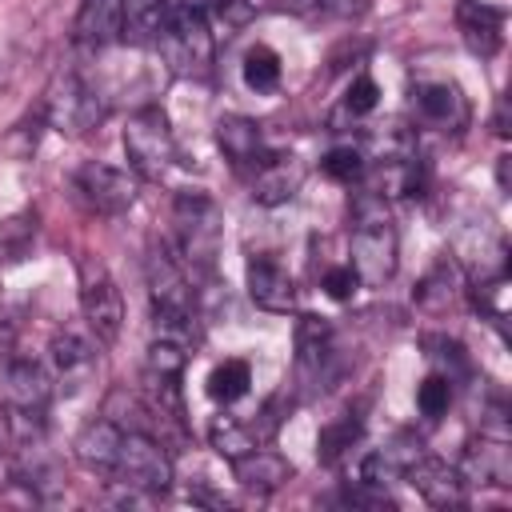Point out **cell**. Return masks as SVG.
<instances>
[{
	"instance_id": "obj_1",
	"label": "cell",
	"mask_w": 512,
	"mask_h": 512,
	"mask_svg": "<svg viewBox=\"0 0 512 512\" xmlns=\"http://www.w3.org/2000/svg\"><path fill=\"white\" fill-rule=\"evenodd\" d=\"M396 228L388 220V208L376 192H360L356 208H352V272L360 284L368 288H384L396 276Z\"/></svg>"
},
{
	"instance_id": "obj_2",
	"label": "cell",
	"mask_w": 512,
	"mask_h": 512,
	"mask_svg": "<svg viewBox=\"0 0 512 512\" xmlns=\"http://www.w3.org/2000/svg\"><path fill=\"white\" fill-rule=\"evenodd\" d=\"M160 56L164 64L184 76V80H204L212 72V28H208V12L200 8H168V24L160 32Z\"/></svg>"
},
{
	"instance_id": "obj_3",
	"label": "cell",
	"mask_w": 512,
	"mask_h": 512,
	"mask_svg": "<svg viewBox=\"0 0 512 512\" xmlns=\"http://www.w3.org/2000/svg\"><path fill=\"white\" fill-rule=\"evenodd\" d=\"M172 224H176V248L184 256V264L212 272L216 256H220V236H224L216 200L208 192H180L172 200Z\"/></svg>"
},
{
	"instance_id": "obj_4",
	"label": "cell",
	"mask_w": 512,
	"mask_h": 512,
	"mask_svg": "<svg viewBox=\"0 0 512 512\" xmlns=\"http://www.w3.org/2000/svg\"><path fill=\"white\" fill-rule=\"evenodd\" d=\"M76 280H80V312L88 320V332L104 348L116 344L120 328H124V300H120V288H116L108 264L100 256H92V252H80Z\"/></svg>"
},
{
	"instance_id": "obj_5",
	"label": "cell",
	"mask_w": 512,
	"mask_h": 512,
	"mask_svg": "<svg viewBox=\"0 0 512 512\" xmlns=\"http://www.w3.org/2000/svg\"><path fill=\"white\" fill-rule=\"evenodd\" d=\"M124 156H128V168L136 176H144V180H160L176 164V136H172L168 116L156 104L136 108L128 116V124H124Z\"/></svg>"
},
{
	"instance_id": "obj_6",
	"label": "cell",
	"mask_w": 512,
	"mask_h": 512,
	"mask_svg": "<svg viewBox=\"0 0 512 512\" xmlns=\"http://www.w3.org/2000/svg\"><path fill=\"white\" fill-rule=\"evenodd\" d=\"M112 476H116V484H128L136 492L164 496L172 488V456H168V448L156 436H148V432H124Z\"/></svg>"
},
{
	"instance_id": "obj_7",
	"label": "cell",
	"mask_w": 512,
	"mask_h": 512,
	"mask_svg": "<svg viewBox=\"0 0 512 512\" xmlns=\"http://www.w3.org/2000/svg\"><path fill=\"white\" fill-rule=\"evenodd\" d=\"M44 112H48V124L56 132H64V136H84V132H92L104 120L100 96L76 72L56 76V84H52V92L44 100Z\"/></svg>"
},
{
	"instance_id": "obj_8",
	"label": "cell",
	"mask_w": 512,
	"mask_h": 512,
	"mask_svg": "<svg viewBox=\"0 0 512 512\" xmlns=\"http://www.w3.org/2000/svg\"><path fill=\"white\" fill-rule=\"evenodd\" d=\"M76 192L100 216H124L136 204V180L108 160H84L76 168Z\"/></svg>"
},
{
	"instance_id": "obj_9",
	"label": "cell",
	"mask_w": 512,
	"mask_h": 512,
	"mask_svg": "<svg viewBox=\"0 0 512 512\" xmlns=\"http://www.w3.org/2000/svg\"><path fill=\"white\" fill-rule=\"evenodd\" d=\"M144 280H148V296H152V312H196V288L184 272V264H176V256L164 244H152L144 256Z\"/></svg>"
},
{
	"instance_id": "obj_10",
	"label": "cell",
	"mask_w": 512,
	"mask_h": 512,
	"mask_svg": "<svg viewBox=\"0 0 512 512\" xmlns=\"http://www.w3.org/2000/svg\"><path fill=\"white\" fill-rule=\"evenodd\" d=\"M336 376V352H332V324L324 316H300L296 320V380L312 392H324Z\"/></svg>"
},
{
	"instance_id": "obj_11",
	"label": "cell",
	"mask_w": 512,
	"mask_h": 512,
	"mask_svg": "<svg viewBox=\"0 0 512 512\" xmlns=\"http://www.w3.org/2000/svg\"><path fill=\"white\" fill-rule=\"evenodd\" d=\"M48 364H52V384L60 396H80L92 376H96V348L76 336V332H56L48 344Z\"/></svg>"
},
{
	"instance_id": "obj_12",
	"label": "cell",
	"mask_w": 512,
	"mask_h": 512,
	"mask_svg": "<svg viewBox=\"0 0 512 512\" xmlns=\"http://www.w3.org/2000/svg\"><path fill=\"white\" fill-rule=\"evenodd\" d=\"M412 112L424 128L436 132H464L468 124V100L452 80H420L412 88Z\"/></svg>"
},
{
	"instance_id": "obj_13",
	"label": "cell",
	"mask_w": 512,
	"mask_h": 512,
	"mask_svg": "<svg viewBox=\"0 0 512 512\" xmlns=\"http://www.w3.org/2000/svg\"><path fill=\"white\" fill-rule=\"evenodd\" d=\"M300 184H304V160L296 152H264L252 164L248 192L256 204L276 208V204H288L300 192Z\"/></svg>"
},
{
	"instance_id": "obj_14",
	"label": "cell",
	"mask_w": 512,
	"mask_h": 512,
	"mask_svg": "<svg viewBox=\"0 0 512 512\" xmlns=\"http://www.w3.org/2000/svg\"><path fill=\"white\" fill-rule=\"evenodd\" d=\"M244 284H248V296L256 308L264 312H276V316H288L296 312V284L288 276V268L272 256H252L248 268H244Z\"/></svg>"
},
{
	"instance_id": "obj_15",
	"label": "cell",
	"mask_w": 512,
	"mask_h": 512,
	"mask_svg": "<svg viewBox=\"0 0 512 512\" xmlns=\"http://www.w3.org/2000/svg\"><path fill=\"white\" fill-rule=\"evenodd\" d=\"M52 392H56L52 372H48L40 360H28V356L8 360V368H4V408L48 412Z\"/></svg>"
},
{
	"instance_id": "obj_16",
	"label": "cell",
	"mask_w": 512,
	"mask_h": 512,
	"mask_svg": "<svg viewBox=\"0 0 512 512\" xmlns=\"http://www.w3.org/2000/svg\"><path fill=\"white\" fill-rule=\"evenodd\" d=\"M456 28H460L464 48L472 56L488 60L504 44V8L484 4V0H460L456 4Z\"/></svg>"
},
{
	"instance_id": "obj_17",
	"label": "cell",
	"mask_w": 512,
	"mask_h": 512,
	"mask_svg": "<svg viewBox=\"0 0 512 512\" xmlns=\"http://www.w3.org/2000/svg\"><path fill=\"white\" fill-rule=\"evenodd\" d=\"M460 476H464V484H500V488H508L512 484V448H508V436L480 432V440H472L464 448Z\"/></svg>"
},
{
	"instance_id": "obj_18",
	"label": "cell",
	"mask_w": 512,
	"mask_h": 512,
	"mask_svg": "<svg viewBox=\"0 0 512 512\" xmlns=\"http://www.w3.org/2000/svg\"><path fill=\"white\" fill-rule=\"evenodd\" d=\"M420 456H424V440H420L416 432H396L388 444H380L376 452L364 456V464H360V480L388 488L392 480H404L408 468H412Z\"/></svg>"
},
{
	"instance_id": "obj_19",
	"label": "cell",
	"mask_w": 512,
	"mask_h": 512,
	"mask_svg": "<svg viewBox=\"0 0 512 512\" xmlns=\"http://www.w3.org/2000/svg\"><path fill=\"white\" fill-rule=\"evenodd\" d=\"M432 508H460L464 504V476H460V468L456 464H448V460H436V456H420L412 468H408V476H404Z\"/></svg>"
},
{
	"instance_id": "obj_20",
	"label": "cell",
	"mask_w": 512,
	"mask_h": 512,
	"mask_svg": "<svg viewBox=\"0 0 512 512\" xmlns=\"http://www.w3.org/2000/svg\"><path fill=\"white\" fill-rule=\"evenodd\" d=\"M120 440H124V432H120L108 416H100V420H88V424L76 432L72 452H76L80 468H88V472H96V476H112L116 456H120Z\"/></svg>"
},
{
	"instance_id": "obj_21",
	"label": "cell",
	"mask_w": 512,
	"mask_h": 512,
	"mask_svg": "<svg viewBox=\"0 0 512 512\" xmlns=\"http://www.w3.org/2000/svg\"><path fill=\"white\" fill-rule=\"evenodd\" d=\"M120 8L124 0H84L72 24L80 48H108L120 40Z\"/></svg>"
},
{
	"instance_id": "obj_22",
	"label": "cell",
	"mask_w": 512,
	"mask_h": 512,
	"mask_svg": "<svg viewBox=\"0 0 512 512\" xmlns=\"http://www.w3.org/2000/svg\"><path fill=\"white\" fill-rule=\"evenodd\" d=\"M216 148L236 164V168H252L264 156V132L256 120L248 116H220L216 120Z\"/></svg>"
},
{
	"instance_id": "obj_23",
	"label": "cell",
	"mask_w": 512,
	"mask_h": 512,
	"mask_svg": "<svg viewBox=\"0 0 512 512\" xmlns=\"http://www.w3.org/2000/svg\"><path fill=\"white\" fill-rule=\"evenodd\" d=\"M168 24V0H124L120 8V40L132 48H156Z\"/></svg>"
},
{
	"instance_id": "obj_24",
	"label": "cell",
	"mask_w": 512,
	"mask_h": 512,
	"mask_svg": "<svg viewBox=\"0 0 512 512\" xmlns=\"http://www.w3.org/2000/svg\"><path fill=\"white\" fill-rule=\"evenodd\" d=\"M232 476H236V484L248 488V492H276L280 484L292 480V464H288L280 452L252 448L248 456L232 460Z\"/></svg>"
},
{
	"instance_id": "obj_25",
	"label": "cell",
	"mask_w": 512,
	"mask_h": 512,
	"mask_svg": "<svg viewBox=\"0 0 512 512\" xmlns=\"http://www.w3.org/2000/svg\"><path fill=\"white\" fill-rule=\"evenodd\" d=\"M460 292H464V276H460V264L456 260H440L420 284H416V308L420 312H428V316H440V312H448L456 300H460Z\"/></svg>"
},
{
	"instance_id": "obj_26",
	"label": "cell",
	"mask_w": 512,
	"mask_h": 512,
	"mask_svg": "<svg viewBox=\"0 0 512 512\" xmlns=\"http://www.w3.org/2000/svg\"><path fill=\"white\" fill-rule=\"evenodd\" d=\"M208 444L216 448V456H224V460L232 464V460L248 456L252 448H260V436H256L252 420H240V416L220 412V416H212V424H208Z\"/></svg>"
},
{
	"instance_id": "obj_27",
	"label": "cell",
	"mask_w": 512,
	"mask_h": 512,
	"mask_svg": "<svg viewBox=\"0 0 512 512\" xmlns=\"http://www.w3.org/2000/svg\"><path fill=\"white\" fill-rule=\"evenodd\" d=\"M104 416H108L120 432H148V436H156V412H152V404H148L140 392L112 388L108 400H104Z\"/></svg>"
},
{
	"instance_id": "obj_28",
	"label": "cell",
	"mask_w": 512,
	"mask_h": 512,
	"mask_svg": "<svg viewBox=\"0 0 512 512\" xmlns=\"http://www.w3.org/2000/svg\"><path fill=\"white\" fill-rule=\"evenodd\" d=\"M360 432H364V416H360V412L336 416L332 424L320 428V436H316V456H320L324 464H336V460L360 440Z\"/></svg>"
},
{
	"instance_id": "obj_29",
	"label": "cell",
	"mask_w": 512,
	"mask_h": 512,
	"mask_svg": "<svg viewBox=\"0 0 512 512\" xmlns=\"http://www.w3.org/2000/svg\"><path fill=\"white\" fill-rule=\"evenodd\" d=\"M424 352L432 360V372L448 376L452 384H460V380L472 376V360H468V352H464L460 340H452V336H424Z\"/></svg>"
},
{
	"instance_id": "obj_30",
	"label": "cell",
	"mask_w": 512,
	"mask_h": 512,
	"mask_svg": "<svg viewBox=\"0 0 512 512\" xmlns=\"http://www.w3.org/2000/svg\"><path fill=\"white\" fill-rule=\"evenodd\" d=\"M248 384H252V368H248V360H240V356L220 360V364L208 372V396H212L216 404H236V400L248 392Z\"/></svg>"
},
{
	"instance_id": "obj_31",
	"label": "cell",
	"mask_w": 512,
	"mask_h": 512,
	"mask_svg": "<svg viewBox=\"0 0 512 512\" xmlns=\"http://www.w3.org/2000/svg\"><path fill=\"white\" fill-rule=\"evenodd\" d=\"M240 76H244V84H248L256 96L276 92V88H280V56H276L268 44H256V48L244 52Z\"/></svg>"
},
{
	"instance_id": "obj_32",
	"label": "cell",
	"mask_w": 512,
	"mask_h": 512,
	"mask_svg": "<svg viewBox=\"0 0 512 512\" xmlns=\"http://www.w3.org/2000/svg\"><path fill=\"white\" fill-rule=\"evenodd\" d=\"M320 168H324L332 180H340V184H356V180L368 176V156H364L356 144H336V148L324 152Z\"/></svg>"
},
{
	"instance_id": "obj_33",
	"label": "cell",
	"mask_w": 512,
	"mask_h": 512,
	"mask_svg": "<svg viewBox=\"0 0 512 512\" xmlns=\"http://www.w3.org/2000/svg\"><path fill=\"white\" fill-rule=\"evenodd\" d=\"M452 380L448 376H440V372H428L424 380H420V388H416V408H420V416H428V420H440L444 412H448V404H452Z\"/></svg>"
},
{
	"instance_id": "obj_34",
	"label": "cell",
	"mask_w": 512,
	"mask_h": 512,
	"mask_svg": "<svg viewBox=\"0 0 512 512\" xmlns=\"http://www.w3.org/2000/svg\"><path fill=\"white\" fill-rule=\"evenodd\" d=\"M376 104H380V84H376L368 72H360V76L348 84L344 100H340V116H352V120H360V116H368Z\"/></svg>"
},
{
	"instance_id": "obj_35",
	"label": "cell",
	"mask_w": 512,
	"mask_h": 512,
	"mask_svg": "<svg viewBox=\"0 0 512 512\" xmlns=\"http://www.w3.org/2000/svg\"><path fill=\"white\" fill-rule=\"evenodd\" d=\"M36 236V216H12L0 228V260H20Z\"/></svg>"
},
{
	"instance_id": "obj_36",
	"label": "cell",
	"mask_w": 512,
	"mask_h": 512,
	"mask_svg": "<svg viewBox=\"0 0 512 512\" xmlns=\"http://www.w3.org/2000/svg\"><path fill=\"white\" fill-rule=\"evenodd\" d=\"M184 364H188V348L168 344V340H152V344H148V360H144V368H148V372L180 376V372H184Z\"/></svg>"
},
{
	"instance_id": "obj_37",
	"label": "cell",
	"mask_w": 512,
	"mask_h": 512,
	"mask_svg": "<svg viewBox=\"0 0 512 512\" xmlns=\"http://www.w3.org/2000/svg\"><path fill=\"white\" fill-rule=\"evenodd\" d=\"M356 272H352V264H332L328 272H324V280H320V288L332 296V300H352V292H356Z\"/></svg>"
},
{
	"instance_id": "obj_38",
	"label": "cell",
	"mask_w": 512,
	"mask_h": 512,
	"mask_svg": "<svg viewBox=\"0 0 512 512\" xmlns=\"http://www.w3.org/2000/svg\"><path fill=\"white\" fill-rule=\"evenodd\" d=\"M332 12H340V16H360L364 8H368V0H324Z\"/></svg>"
},
{
	"instance_id": "obj_39",
	"label": "cell",
	"mask_w": 512,
	"mask_h": 512,
	"mask_svg": "<svg viewBox=\"0 0 512 512\" xmlns=\"http://www.w3.org/2000/svg\"><path fill=\"white\" fill-rule=\"evenodd\" d=\"M12 344H16V332H12V320H4L0 316V360L12 352Z\"/></svg>"
},
{
	"instance_id": "obj_40",
	"label": "cell",
	"mask_w": 512,
	"mask_h": 512,
	"mask_svg": "<svg viewBox=\"0 0 512 512\" xmlns=\"http://www.w3.org/2000/svg\"><path fill=\"white\" fill-rule=\"evenodd\" d=\"M496 180H500V188L508 192V156H500V164H496Z\"/></svg>"
},
{
	"instance_id": "obj_41",
	"label": "cell",
	"mask_w": 512,
	"mask_h": 512,
	"mask_svg": "<svg viewBox=\"0 0 512 512\" xmlns=\"http://www.w3.org/2000/svg\"><path fill=\"white\" fill-rule=\"evenodd\" d=\"M212 4H220V8H228V4H236V0H212Z\"/></svg>"
}]
</instances>
